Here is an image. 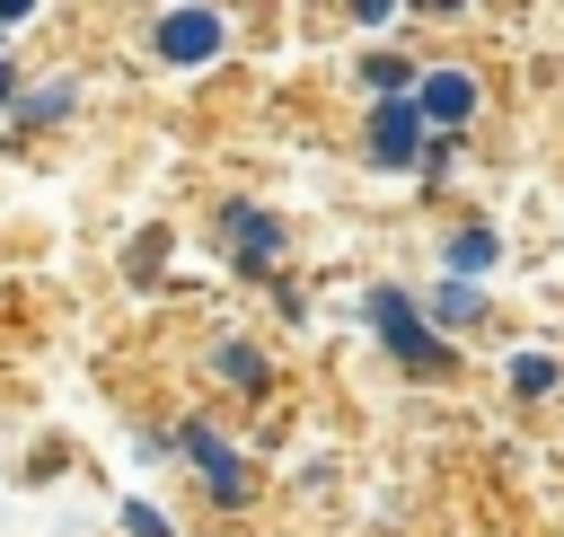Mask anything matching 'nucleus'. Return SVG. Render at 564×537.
Instances as JSON below:
<instances>
[{"instance_id": "1", "label": "nucleus", "mask_w": 564, "mask_h": 537, "mask_svg": "<svg viewBox=\"0 0 564 537\" xmlns=\"http://www.w3.org/2000/svg\"><path fill=\"white\" fill-rule=\"evenodd\" d=\"M370 326H379V343H388L405 370H449V343L423 326V308H414L405 291H370Z\"/></svg>"}, {"instance_id": "2", "label": "nucleus", "mask_w": 564, "mask_h": 537, "mask_svg": "<svg viewBox=\"0 0 564 537\" xmlns=\"http://www.w3.org/2000/svg\"><path fill=\"white\" fill-rule=\"evenodd\" d=\"M150 44H159V62H212L229 44V26H220V9H159Z\"/></svg>"}, {"instance_id": "3", "label": "nucleus", "mask_w": 564, "mask_h": 537, "mask_svg": "<svg viewBox=\"0 0 564 537\" xmlns=\"http://www.w3.org/2000/svg\"><path fill=\"white\" fill-rule=\"evenodd\" d=\"M176 440H185V458L203 467V493H212L220 511H238V502H247V467H238V449H229V440H220L212 423H185Z\"/></svg>"}, {"instance_id": "4", "label": "nucleus", "mask_w": 564, "mask_h": 537, "mask_svg": "<svg viewBox=\"0 0 564 537\" xmlns=\"http://www.w3.org/2000/svg\"><path fill=\"white\" fill-rule=\"evenodd\" d=\"M220 238L238 246V255H229L238 273H273V255H282V220L256 211V202H220Z\"/></svg>"}, {"instance_id": "5", "label": "nucleus", "mask_w": 564, "mask_h": 537, "mask_svg": "<svg viewBox=\"0 0 564 537\" xmlns=\"http://www.w3.org/2000/svg\"><path fill=\"white\" fill-rule=\"evenodd\" d=\"M370 158H379V167L423 158V114H414V97H379V106H370Z\"/></svg>"}, {"instance_id": "6", "label": "nucleus", "mask_w": 564, "mask_h": 537, "mask_svg": "<svg viewBox=\"0 0 564 537\" xmlns=\"http://www.w3.org/2000/svg\"><path fill=\"white\" fill-rule=\"evenodd\" d=\"M414 114L441 123V132H458V123L476 114V79H467V70H423V79H414Z\"/></svg>"}, {"instance_id": "7", "label": "nucleus", "mask_w": 564, "mask_h": 537, "mask_svg": "<svg viewBox=\"0 0 564 537\" xmlns=\"http://www.w3.org/2000/svg\"><path fill=\"white\" fill-rule=\"evenodd\" d=\"M485 264H494V229L476 220V229H458V238H449V282H476Z\"/></svg>"}, {"instance_id": "8", "label": "nucleus", "mask_w": 564, "mask_h": 537, "mask_svg": "<svg viewBox=\"0 0 564 537\" xmlns=\"http://www.w3.org/2000/svg\"><path fill=\"white\" fill-rule=\"evenodd\" d=\"M432 317H441V326H476V317H485V299H476V282H441V299H432Z\"/></svg>"}, {"instance_id": "9", "label": "nucleus", "mask_w": 564, "mask_h": 537, "mask_svg": "<svg viewBox=\"0 0 564 537\" xmlns=\"http://www.w3.org/2000/svg\"><path fill=\"white\" fill-rule=\"evenodd\" d=\"M62 114H70V79H53V88L18 97V123H62Z\"/></svg>"}, {"instance_id": "10", "label": "nucleus", "mask_w": 564, "mask_h": 537, "mask_svg": "<svg viewBox=\"0 0 564 537\" xmlns=\"http://www.w3.org/2000/svg\"><path fill=\"white\" fill-rule=\"evenodd\" d=\"M555 379H564V370H555V352H520V361H511V387H520V396H546Z\"/></svg>"}, {"instance_id": "11", "label": "nucleus", "mask_w": 564, "mask_h": 537, "mask_svg": "<svg viewBox=\"0 0 564 537\" xmlns=\"http://www.w3.org/2000/svg\"><path fill=\"white\" fill-rule=\"evenodd\" d=\"M159 255H167V229H141L132 255H123V273H132V282H159Z\"/></svg>"}, {"instance_id": "12", "label": "nucleus", "mask_w": 564, "mask_h": 537, "mask_svg": "<svg viewBox=\"0 0 564 537\" xmlns=\"http://www.w3.org/2000/svg\"><path fill=\"white\" fill-rule=\"evenodd\" d=\"M220 379H238V387H264V352H247V343H220Z\"/></svg>"}, {"instance_id": "13", "label": "nucleus", "mask_w": 564, "mask_h": 537, "mask_svg": "<svg viewBox=\"0 0 564 537\" xmlns=\"http://www.w3.org/2000/svg\"><path fill=\"white\" fill-rule=\"evenodd\" d=\"M361 79H370V88H405V79H414V70H405V62H397V53H370V62H361Z\"/></svg>"}, {"instance_id": "14", "label": "nucleus", "mask_w": 564, "mask_h": 537, "mask_svg": "<svg viewBox=\"0 0 564 537\" xmlns=\"http://www.w3.org/2000/svg\"><path fill=\"white\" fill-rule=\"evenodd\" d=\"M123 537H167V519H159L150 502H132V511H123Z\"/></svg>"}, {"instance_id": "15", "label": "nucleus", "mask_w": 564, "mask_h": 537, "mask_svg": "<svg viewBox=\"0 0 564 537\" xmlns=\"http://www.w3.org/2000/svg\"><path fill=\"white\" fill-rule=\"evenodd\" d=\"M18 18H26V0H0V35H9V26H18Z\"/></svg>"}, {"instance_id": "16", "label": "nucleus", "mask_w": 564, "mask_h": 537, "mask_svg": "<svg viewBox=\"0 0 564 537\" xmlns=\"http://www.w3.org/2000/svg\"><path fill=\"white\" fill-rule=\"evenodd\" d=\"M0 106H9V70H0Z\"/></svg>"}]
</instances>
